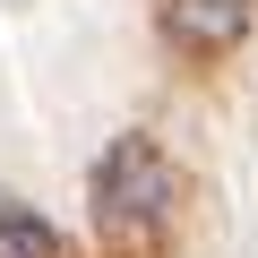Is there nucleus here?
<instances>
[{
    "instance_id": "1",
    "label": "nucleus",
    "mask_w": 258,
    "mask_h": 258,
    "mask_svg": "<svg viewBox=\"0 0 258 258\" xmlns=\"http://www.w3.org/2000/svg\"><path fill=\"white\" fill-rule=\"evenodd\" d=\"M86 215H95V241L112 258H155L181 232V164L147 129L112 138L95 155V172H86Z\"/></svg>"
},
{
    "instance_id": "2",
    "label": "nucleus",
    "mask_w": 258,
    "mask_h": 258,
    "mask_svg": "<svg viewBox=\"0 0 258 258\" xmlns=\"http://www.w3.org/2000/svg\"><path fill=\"white\" fill-rule=\"evenodd\" d=\"M258 35V0H164V43L181 60H232Z\"/></svg>"
},
{
    "instance_id": "3",
    "label": "nucleus",
    "mask_w": 258,
    "mask_h": 258,
    "mask_svg": "<svg viewBox=\"0 0 258 258\" xmlns=\"http://www.w3.org/2000/svg\"><path fill=\"white\" fill-rule=\"evenodd\" d=\"M0 258H60V232L35 215V207H0Z\"/></svg>"
}]
</instances>
